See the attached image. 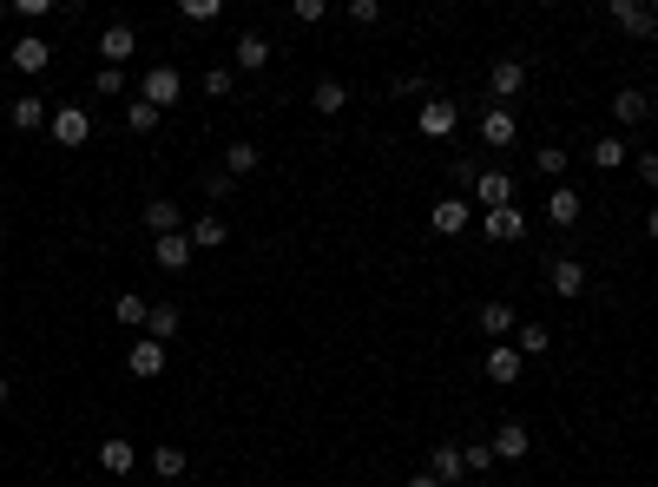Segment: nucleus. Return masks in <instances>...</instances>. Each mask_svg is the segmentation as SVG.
<instances>
[{
    "label": "nucleus",
    "instance_id": "nucleus-1",
    "mask_svg": "<svg viewBox=\"0 0 658 487\" xmlns=\"http://www.w3.org/2000/svg\"><path fill=\"white\" fill-rule=\"evenodd\" d=\"M178 93H185L178 66H152V73L139 79V99H145V106H158V112H165V106H178Z\"/></svg>",
    "mask_w": 658,
    "mask_h": 487
},
{
    "label": "nucleus",
    "instance_id": "nucleus-2",
    "mask_svg": "<svg viewBox=\"0 0 658 487\" xmlns=\"http://www.w3.org/2000/svg\"><path fill=\"white\" fill-rule=\"evenodd\" d=\"M455 126H461L455 99H422V112H415V132H422V139H448Z\"/></svg>",
    "mask_w": 658,
    "mask_h": 487
},
{
    "label": "nucleus",
    "instance_id": "nucleus-3",
    "mask_svg": "<svg viewBox=\"0 0 658 487\" xmlns=\"http://www.w3.org/2000/svg\"><path fill=\"white\" fill-rule=\"evenodd\" d=\"M47 132L66 145V152H73V145H86V139H93V119H86V106H60V112L47 119Z\"/></svg>",
    "mask_w": 658,
    "mask_h": 487
},
{
    "label": "nucleus",
    "instance_id": "nucleus-4",
    "mask_svg": "<svg viewBox=\"0 0 658 487\" xmlns=\"http://www.w3.org/2000/svg\"><path fill=\"white\" fill-rule=\"evenodd\" d=\"M520 139V119L507 106H481V145H494V152H507V145Z\"/></svg>",
    "mask_w": 658,
    "mask_h": 487
},
{
    "label": "nucleus",
    "instance_id": "nucleus-5",
    "mask_svg": "<svg viewBox=\"0 0 658 487\" xmlns=\"http://www.w3.org/2000/svg\"><path fill=\"white\" fill-rule=\"evenodd\" d=\"M474 205H481V211L514 205V178H507V172H494V165H487V172H474Z\"/></svg>",
    "mask_w": 658,
    "mask_h": 487
},
{
    "label": "nucleus",
    "instance_id": "nucleus-6",
    "mask_svg": "<svg viewBox=\"0 0 658 487\" xmlns=\"http://www.w3.org/2000/svg\"><path fill=\"white\" fill-rule=\"evenodd\" d=\"M185 237H191V251H218L224 237H231V224H224V211H198L185 224Z\"/></svg>",
    "mask_w": 658,
    "mask_h": 487
},
{
    "label": "nucleus",
    "instance_id": "nucleus-7",
    "mask_svg": "<svg viewBox=\"0 0 658 487\" xmlns=\"http://www.w3.org/2000/svg\"><path fill=\"white\" fill-rule=\"evenodd\" d=\"M612 20H619L632 40H652L658 33V7H639V0H612Z\"/></svg>",
    "mask_w": 658,
    "mask_h": 487
},
{
    "label": "nucleus",
    "instance_id": "nucleus-8",
    "mask_svg": "<svg viewBox=\"0 0 658 487\" xmlns=\"http://www.w3.org/2000/svg\"><path fill=\"white\" fill-rule=\"evenodd\" d=\"M580 191H573V185H553L547 191V224H560V231H573V224H580Z\"/></svg>",
    "mask_w": 658,
    "mask_h": 487
},
{
    "label": "nucleus",
    "instance_id": "nucleus-9",
    "mask_svg": "<svg viewBox=\"0 0 658 487\" xmlns=\"http://www.w3.org/2000/svg\"><path fill=\"white\" fill-rule=\"evenodd\" d=\"M468 224H474V205H468V198H441V205H435V237H461Z\"/></svg>",
    "mask_w": 658,
    "mask_h": 487
},
{
    "label": "nucleus",
    "instance_id": "nucleus-10",
    "mask_svg": "<svg viewBox=\"0 0 658 487\" xmlns=\"http://www.w3.org/2000/svg\"><path fill=\"white\" fill-rule=\"evenodd\" d=\"M99 53H106V66H126L132 53H139V33H132L126 20H119V27H106V33H99Z\"/></svg>",
    "mask_w": 658,
    "mask_h": 487
},
{
    "label": "nucleus",
    "instance_id": "nucleus-11",
    "mask_svg": "<svg viewBox=\"0 0 658 487\" xmlns=\"http://www.w3.org/2000/svg\"><path fill=\"white\" fill-rule=\"evenodd\" d=\"M520 86H527V66H520V60H494V66H487V93H494V99H514Z\"/></svg>",
    "mask_w": 658,
    "mask_h": 487
},
{
    "label": "nucleus",
    "instance_id": "nucleus-12",
    "mask_svg": "<svg viewBox=\"0 0 658 487\" xmlns=\"http://www.w3.org/2000/svg\"><path fill=\"white\" fill-rule=\"evenodd\" d=\"M14 66H20V73H47V66H53V47L40 40V33H20V40H14Z\"/></svg>",
    "mask_w": 658,
    "mask_h": 487
},
{
    "label": "nucleus",
    "instance_id": "nucleus-13",
    "mask_svg": "<svg viewBox=\"0 0 658 487\" xmlns=\"http://www.w3.org/2000/svg\"><path fill=\"white\" fill-rule=\"evenodd\" d=\"M487 237H494V244H520V237H527V211H514V205L487 211Z\"/></svg>",
    "mask_w": 658,
    "mask_h": 487
},
{
    "label": "nucleus",
    "instance_id": "nucleus-14",
    "mask_svg": "<svg viewBox=\"0 0 658 487\" xmlns=\"http://www.w3.org/2000/svg\"><path fill=\"white\" fill-rule=\"evenodd\" d=\"M645 112H652V99H645L639 86H619V93H612V119H619V126H645Z\"/></svg>",
    "mask_w": 658,
    "mask_h": 487
},
{
    "label": "nucleus",
    "instance_id": "nucleus-15",
    "mask_svg": "<svg viewBox=\"0 0 658 487\" xmlns=\"http://www.w3.org/2000/svg\"><path fill=\"white\" fill-rule=\"evenodd\" d=\"M145 231H152V237H172V231H185V211H178L172 198H152V205H145Z\"/></svg>",
    "mask_w": 658,
    "mask_h": 487
},
{
    "label": "nucleus",
    "instance_id": "nucleus-16",
    "mask_svg": "<svg viewBox=\"0 0 658 487\" xmlns=\"http://www.w3.org/2000/svg\"><path fill=\"white\" fill-rule=\"evenodd\" d=\"M126 369L132 376H165V343H152V336H145V343H132V356H126Z\"/></svg>",
    "mask_w": 658,
    "mask_h": 487
},
{
    "label": "nucleus",
    "instance_id": "nucleus-17",
    "mask_svg": "<svg viewBox=\"0 0 658 487\" xmlns=\"http://www.w3.org/2000/svg\"><path fill=\"white\" fill-rule=\"evenodd\" d=\"M152 264H158V270H185V264H191V237H185V231L158 237V244H152Z\"/></svg>",
    "mask_w": 658,
    "mask_h": 487
},
{
    "label": "nucleus",
    "instance_id": "nucleus-18",
    "mask_svg": "<svg viewBox=\"0 0 658 487\" xmlns=\"http://www.w3.org/2000/svg\"><path fill=\"white\" fill-rule=\"evenodd\" d=\"M487 382H501V389H507V382H520V349L514 343H494V349H487Z\"/></svg>",
    "mask_w": 658,
    "mask_h": 487
},
{
    "label": "nucleus",
    "instance_id": "nucleus-19",
    "mask_svg": "<svg viewBox=\"0 0 658 487\" xmlns=\"http://www.w3.org/2000/svg\"><path fill=\"white\" fill-rule=\"evenodd\" d=\"M270 66V40L264 33H244V40H237V73H264Z\"/></svg>",
    "mask_w": 658,
    "mask_h": 487
},
{
    "label": "nucleus",
    "instance_id": "nucleus-20",
    "mask_svg": "<svg viewBox=\"0 0 658 487\" xmlns=\"http://www.w3.org/2000/svg\"><path fill=\"white\" fill-rule=\"evenodd\" d=\"M310 106H316V112H323V119H336V112H343V106H349V86H343V79H316V93H310Z\"/></svg>",
    "mask_w": 658,
    "mask_h": 487
},
{
    "label": "nucleus",
    "instance_id": "nucleus-21",
    "mask_svg": "<svg viewBox=\"0 0 658 487\" xmlns=\"http://www.w3.org/2000/svg\"><path fill=\"white\" fill-rule=\"evenodd\" d=\"M47 119H53V112H47V99H40V93H20V99H14V126H20V132H40Z\"/></svg>",
    "mask_w": 658,
    "mask_h": 487
},
{
    "label": "nucleus",
    "instance_id": "nucleus-22",
    "mask_svg": "<svg viewBox=\"0 0 658 487\" xmlns=\"http://www.w3.org/2000/svg\"><path fill=\"white\" fill-rule=\"evenodd\" d=\"M514 349H520V362H527V356H547V349H553V330H547V323H520V330H514Z\"/></svg>",
    "mask_w": 658,
    "mask_h": 487
},
{
    "label": "nucleus",
    "instance_id": "nucleus-23",
    "mask_svg": "<svg viewBox=\"0 0 658 487\" xmlns=\"http://www.w3.org/2000/svg\"><path fill=\"white\" fill-rule=\"evenodd\" d=\"M520 455H527V428L501 422V428H494V461H520Z\"/></svg>",
    "mask_w": 658,
    "mask_h": 487
},
{
    "label": "nucleus",
    "instance_id": "nucleus-24",
    "mask_svg": "<svg viewBox=\"0 0 658 487\" xmlns=\"http://www.w3.org/2000/svg\"><path fill=\"white\" fill-rule=\"evenodd\" d=\"M553 290H560V297H580V290H586V264H580V257H560V264H553Z\"/></svg>",
    "mask_w": 658,
    "mask_h": 487
},
{
    "label": "nucleus",
    "instance_id": "nucleus-25",
    "mask_svg": "<svg viewBox=\"0 0 658 487\" xmlns=\"http://www.w3.org/2000/svg\"><path fill=\"white\" fill-rule=\"evenodd\" d=\"M244 172H257V145L231 139V145H224V178H244Z\"/></svg>",
    "mask_w": 658,
    "mask_h": 487
},
{
    "label": "nucleus",
    "instance_id": "nucleus-26",
    "mask_svg": "<svg viewBox=\"0 0 658 487\" xmlns=\"http://www.w3.org/2000/svg\"><path fill=\"white\" fill-rule=\"evenodd\" d=\"M132 461H139V455H132V441H119V435L99 441V468H106V474H132Z\"/></svg>",
    "mask_w": 658,
    "mask_h": 487
},
{
    "label": "nucleus",
    "instance_id": "nucleus-27",
    "mask_svg": "<svg viewBox=\"0 0 658 487\" xmlns=\"http://www.w3.org/2000/svg\"><path fill=\"white\" fill-rule=\"evenodd\" d=\"M145 336H152V343H172V336H178V310H172V303H152V316H145Z\"/></svg>",
    "mask_w": 658,
    "mask_h": 487
},
{
    "label": "nucleus",
    "instance_id": "nucleus-28",
    "mask_svg": "<svg viewBox=\"0 0 658 487\" xmlns=\"http://www.w3.org/2000/svg\"><path fill=\"white\" fill-rule=\"evenodd\" d=\"M481 330H487V336H514V330H520L514 303H487V310H481Z\"/></svg>",
    "mask_w": 658,
    "mask_h": 487
},
{
    "label": "nucleus",
    "instance_id": "nucleus-29",
    "mask_svg": "<svg viewBox=\"0 0 658 487\" xmlns=\"http://www.w3.org/2000/svg\"><path fill=\"white\" fill-rule=\"evenodd\" d=\"M152 474H158V481H178V474H185V448H172V441L152 448Z\"/></svg>",
    "mask_w": 658,
    "mask_h": 487
},
{
    "label": "nucleus",
    "instance_id": "nucleus-30",
    "mask_svg": "<svg viewBox=\"0 0 658 487\" xmlns=\"http://www.w3.org/2000/svg\"><path fill=\"white\" fill-rule=\"evenodd\" d=\"M626 139H612V132H606V139H593V165H599V172H612V165H626Z\"/></svg>",
    "mask_w": 658,
    "mask_h": 487
},
{
    "label": "nucleus",
    "instance_id": "nucleus-31",
    "mask_svg": "<svg viewBox=\"0 0 658 487\" xmlns=\"http://www.w3.org/2000/svg\"><path fill=\"white\" fill-rule=\"evenodd\" d=\"M428 474H435L441 487H448V481H461V474H468V468H461V448H435V468H428Z\"/></svg>",
    "mask_w": 658,
    "mask_h": 487
},
{
    "label": "nucleus",
    "instance_id": "nucleus-32",
    "mask_svg": "<svg viewBox=\"0 0 658 487\" xmlns=\"http://www.w3.org/2000/svg\"><path fill=\"white\" fill-rule=\"evenodd\" d=\"M112 316H119V323H145V316H152V303H145V297H132V290H119Z\"/></svg>",
    "mask_w": 658,
    "mask_h": 487
},
{
    "label": "nucleus",
    "instance_id": "nucleus-33",
    "mask_svg": "<svg viewBox=\"0 0 658 487\" xmlns=\"http://www.w3.org/2000/svg\"><path fill=\"white\" fill-rule=\"evenodd\" d=\"M231 86H237V66H211V73H204V93L211 99H231Z\"/></svg>",
    "mask_w": 658,
    "mask_h": 487
},
{
    "label": "nucleus",
    "instance_id": "nucleus-34",
    "mask_svg": "<svg viewBox=\"0 0 658 487\" xmlns=\"http://www.w3.org/2000/svg\"><path fill=\"white\" fill-rule=\"evenodd\" d=\"M461 468H468V474H487V468H494V448H487V441H468V448H461Z\"/></svg>",
    "mask_w": 658,
    "mask_h": 487
},
{
    "label": "nucleus",
    "instance_id": "nucleus-35",
    "mask_svg": "<svg viewBox=\"0 0 658 487\" xmlns=\"http://www.w3.org/2000/svg\"><path fill=\"white\" fill-rule=\"evenodd\" d=\"M158 119H165V112H158V106H145V99H132V106H126V126H132V132H152Z\"/></svg>",
    "mask_w": 658,
    "mask_h": 487
},
{
    "label": "nucleus",
    "instance_id": "nucleus-36",
    "mask_svg": "<svg viewBox=\"0 0 658 487\" xmlns=\"http://www.w3.org/2000/svg\"><path fill=\"white\" fill-rule=\"evenodd\" d=\"M93 86H99V93H126V66H99V79H93Z\"/></svg>",
    "mask_w": 658,
    "mask_h": 487
},
{
    "label": "nucleus",
    "instance_id": "nucleus-37",
    "mask_svg": "<svg viewBox=\"0 0 658 487\" xmlns=\"http://www.w3.org/2000/svg\"><path fill=\"white\" fill-rule=\"evenodd\" d=\"M349 20H356V27H376V20H382V0H349Z\"/></svg>",
    "mask_w": 658,
    "mask_h": 487
},
{
    "label": "nucleus",
    "instance_id": "nucleus-38",
    "mask_svg": "<svg viewBox=\"0 0 658 487\" xmlns=\"http://www.w3.org/2000/svg\"><path fill=\"white\" fill-rule=\"evenodd\" d=\"M533 165H540V178H560V172H566V152H560V145H547Z\"/></svg>",
    "mask_w": 658,
    "mask_h": 487
},
{
    "label": "nucleus",
    "instance_id": "nucleus-39",
    "mask_svg": "<svg viewBox=\"0 0 658 487\" xmlns=\"http://www.w3.org/2000/svg\"><path fill=\"white\" fill-rule=\"evenodd\" d=\"M185 20H218V0H185Z\"/></svg>",
    "mask_w": 658,
    "mask_h": 487
},
{
    "label": "nucleus",
    "instance_id": "nucleus-40",
    "mask_svg": "<svg viewBox=\"0 0 658 487\" xmlns=\"http://www.w3.org/2000/svg\"><path fill=\"white\" fill-rule=\"evenodd\" d=\"M323 14H329L323 0H297V20H303V27H316V20H323Z\"/></svg>",
    "mask_w": 658,
    "mask_h": 487
},
{
    "label": "nucleus",
    "instance_id": "nucleus-41",
    "mask_svg": "<svg viewBox=\"0 0 658 487\" xmlns=\"http://www.w3.org/2000/svg\"><path fill=\"white\" fill-rule=\"evenodd\" d=\"M632 165H639V178H645V185H658V152H639Z\"/></svg>",
    "mask_w": 658,
    "mask_h": 487
},
{
    "label": "nucleus",
    "instance_id": "nucleus-42",
    "mask_svg": "<svg viewBox=\"0 0 658 487\" xmlns=\"http://www.w3.org/2000/svg\"><path fill=\"white\" fill-rule=\"evenodd\" d=\"M645 237H652V244H658V205L645 211Z\"/></svg>",
    "mask_w": 658,
    "mask_h": 487
},
{
    "label": "nucleus",
    "instance_id": "nucleus-43",
    "mask_svg": "<svg viewBox=\"0 0 658 487\" xmlns=\"http://www.w3.org/2000/svg\"><path fill=\"white\" fill-rule=\"evenodd\" d=\"M408 487H441V481H435V474H415V481H408Z\"/></svg>",
    "mask_w": 658,
    "mask_h": 487
},
{
    "label": "nucleus",
    "instance_id": "nucleus-44",
    "mask_svg": "<svg viewBox=\"0 0 658 487\" xmlns=\"http://www.w3.org/2000/svg\"><path fill=\"white\" fill-rule=\"evenodd\" d=\"M0 402H7V376H0Z\"/></svg>",
    "mask_w": 658,
    "mask_h": 487
},
{
    "label": "nucleus",
    "instance_id": "nucleus-45",
    "mask_svg": "<svg viewBox=\"0 0 658 487\" xmlns=\"http://www.w3.org/2000/svg\"><path fill=\"white\" fill-rule=\"evenodd\" d=\"M461 487H487V481H461Z\"/></svg>",
    "mask_w": 658,
    "mask_h": 487
},
{
    "label": "nucleus",
    "instance_id": "nucleus-46",
    "mask_svg": "<svg viewBox=\"0 0 658 487\" xmlns=\"http://www.w3.org/2000/svg\"><path fill=\"white\" fill-rule=\"evenodd\" d=\"M0 316H7V303H0Z\"/></svg>",
    "mask_w": 658,
    "mask_h": 487
}]
</instances>
